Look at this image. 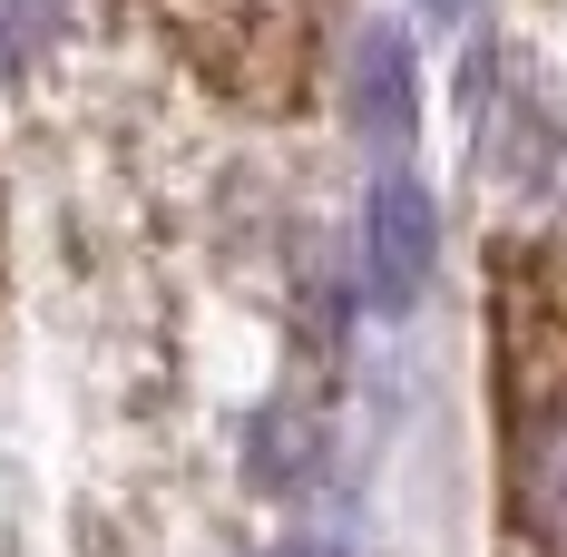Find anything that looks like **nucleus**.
I'll return each instance as SVG.
<instances>
[{
    "instance_id": "nucleus-1",
    "label": "nucleus",
    "mask_w": 567,
    "mask_h": 557,
    "mask_svg": "<svg viewBox=\"0 0 567 557\" xmlns=\"http://www.w3.org/2000/svg\"><path fill=\"white\" fill-rule=\"evenodd\" d=\"M431 255H441V206H431V186L382 176L372 206H362V293H372L382 313H411L421 283H431Z\"/></svg>"
},
{
    "instance_id": "nucleus-2",
    "label": "nucleus",
    "mask_w": 567,
    "mask_h": 557,
    "mask_svg": "<svg viewBox=\"0 0 567 557\" xmlns=\"http://www.w3.org/2000/svg\"><path fill=\"white\" fill-rule=\"evenodd\" d=\"M352 127L372 147H401L421 127V69L392 20H362V40H352Z\"/></svg>"
},
{
    "instance_id": "nucleus-3",
    "label": "nucleus",
    "mask_w": 567,
    "mask_h": 557,
    "mask_svg": "<svg viewBox=\"0 0 567 557\" xmlns=\"http://www.w3.org/2000/svg\"><path fill=\"white\" fill-rule=\"evenodd\" d=\"M50 20H59V0H0V79L30 69V50L50 40Z\"/></svg>"
},
{
    "instance_id": "nucleus-4",
    "label": "nucleus",
    "mask_w": 567,
    "mask_h": 557,
    "mask_svg": "<svg viewBox=\"0 0 567 557\" xmlns=\"http://www.w3.org/2000/svg\"><path fill=\"white\" fill-rule=\"evenodd\" d=\"M431 10H451V20H460V10H470V0H431Z\"/></svg>"
},
{
    "instance_id": "nucleus-5",
    "label": "nucleus",
    "mask_w": 567,
    "mask_h": 557,
    "mask_svg": "<svg viewBox=\"0 0 567 557\" xmlns=\"http://www.w3.org/2000/svg\"><path fill=\"white\" fill-rule=\"evenodd\" d=\"M275 557H303V548H275Z\"/></svg>"
}]
</instances>
